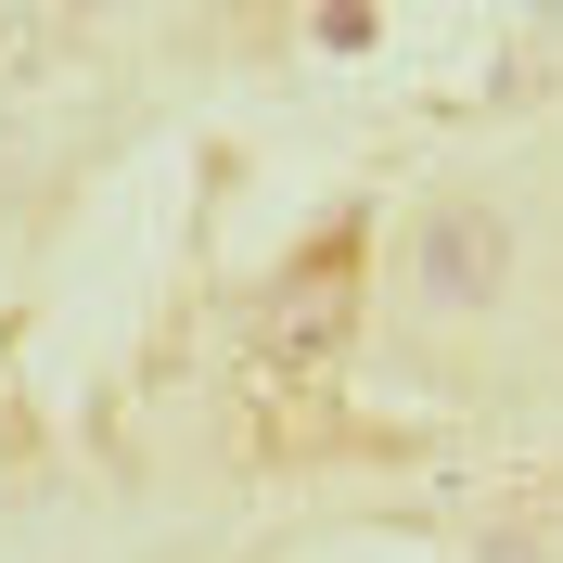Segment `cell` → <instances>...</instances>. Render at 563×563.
<instances>
[{
    "label": "cell",
    "mask_w": 563,
    "mask_h": 563,
    "mask_svg": "<svg viewBox=\"0 0 563 563\" xmlns=\"http://www.w3.org/2000/svg\"><path fill=\"white\" fill-rule=\"evenodd\" d=\"M397 320L410 333H461V320H499L512 282H526V218L499 192H435V206L397 231Z\"/></svg>",
    "instance_id": "1"
}]
</instances>
